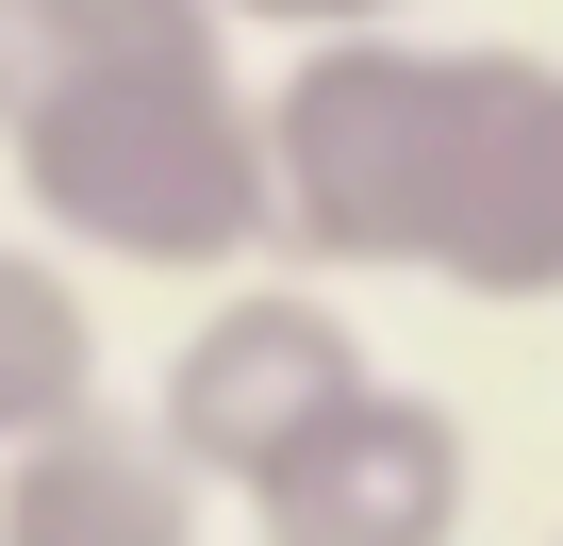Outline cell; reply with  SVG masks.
<instances>
[{"mask_svg": "<svg viewBox=\"0 0 563 546\" xmlns=\"http://www.w3.org/2000/svg\"><path fill=\"white\" fill-rule=\"evenodd\" d=\"M497 83H514L497 34H332V51H299L265 83L282 265H316V282H431Z\"/></svg>", "mask_w": 563, "mask_h": 546, "instance_id": "1", "label": "cell"}, {"mask_svg": "<svg viewBox=\"0 0 563 546\" xmlns=\"http://www.w3.org/2000/svg\"><path fill=\"white\" fill-rule=\"evenodd\" d=\"M18 199L84 265H150V282H232L249 248H282V166H265V83L216 67H117L67 83L0 133Z\"/></svg>", "mask_w": 563, "mask_h": 546, "instance_id": "2", "label": "cell"}, {"mask_svg": "<svg viewBox=\"0 0 563 546\" xmlns=\"http://www.w3.org/2000/svg\"><path fill=\"white\" fill-rule=\"evenodd\" d=\"M382 365H365V332H349V299L332 282H216L199 299V332L166 348V381H150V431L199 464V480H265L282 447H316L349 398H365Z\"/></svg>", "mask_w": 563, "mask_h": 546, "instance_id": "3", "label": "cell"}, {"mask_svg": "<svg viewBox=\"0 0 563 546\" xmlns=\"http://www.w3.org/2000/svg\"><path fill=\"white\" fill-rule=\"evenodd\" d=\"M464 513H481V447L431 381H365L316 447L249 480L265 546H464Z\"/></svg>", "mask_w": 563, "mask_h": 546, "instance_id": "4", "label": "cell"}, {"mask_svg": "<svg viewBox=\"0 0 563 546\" xmlns=\"http://www.w3.org/2000/svg\"><path fill=\"white\" fill-rule=\"evenodd\" d=\"M431 282L448 299H497V315L563 299V67L547 51H514V83L481 116V166H464V215H448Z\"/></svg>", "mask_w": 563, "mask_h": 546, "instance_id": "5", "label": "cell"}, {"mask_svg": "<svg viewBox=\"0 0 563 546\" xmlns=\"http://www.w3.org/2000/svg\"><path fill=\"white\" fill-rule=\"evenodd\" d=\"M199 497L216 480L150 414H84L0 464V546H199Z\"/></svg>", "mask_w": 563, "mask_h": 546, "instance_id": "6", "label": "cell"}, {"mask_svg": "<svg viewBox=\"0 0 563 546\" xmlns=\"http://www.w3.org/2000/svg\"><path fill=\"white\" fill-rule=\"evenodd\" d=\"M232 18L216 0H0V133L67 83H117V67H216Z\"/></svg>", "mask_w": 563, "mask_h": 546, "instance_id": "7", "label": "cell"}, {"mask_svg": "<svg viewBox=\"0 0 563 546\" xmlns=\"http://www.w3.org/2000/svg\"><path fill=\"white\" fill-rule=\"evenodd\" d=\"M84 414H100V315H84V282L51 248L0 232V464L84 431Z\"/></svg>", "mask_w": 563, "mask_h": 546, "instance_id": "8", "label": "cell"}, {"mask_svg": "<svg viewBox=\"0 0 563 546\" xmlns=\"http://www.w3.org/2000/svg\"><path fill=\"white\" fill-rule=\"evenodd\" d=\"M232 34H282V51H332V34H415V0H216Z\"/></svg>", "mask_w": 563, "mask_h": 546, "instance_id": "9", "label": "cell"}]
</instances>
